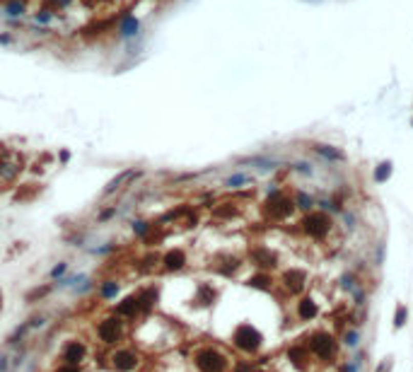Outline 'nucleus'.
<instances>
[{"label":"nucleus","instance_id":"2","mask_svg":"<svg viewBox=\"0 0 413 372\" xmlns=\"http://www.w3.org/2000/svg\"><path fill=\"white\" fill-rule=\"evenodd\" d=\"M235 346L246 350V353H254V350H259V346H261V334L254 329L252 324H242L235 331Z\"/></svg>","mask_w":413,"mask_h":372},{"label":"nucleus","instance_id":"15","mask_svg":"<svg viewBox=\"0 0 413 372\" xmlns=\"http://www.w3.org/2000/svg\"><path fill=\"white\" fill-rule=\"evenodd\" d=\"M5 12H8L10 17H19L25 12V3H22V0H12L8 8H5Z\"/></svg>","mask_w":413,"mask_h":372},{"label":"nucleus","instance_id":"18","mask_svg":"<svg viewBox=\"0 0 413 372\" xmlns=\"http://www.w3.org/2000/svg\"><path fill=\"white\" fill-rule=\"evenodd\" d=\"M116 293H118V285L114 283V280H107V285L101 287V295L104 297H114Z\"/></svg>","mask_w":413,"mask_h":372},{"label":"nucleus","instance_id":"23","mask_svg":"<svg viewBox=\"0 0 413 372\" xmlns=\"http://www.w3.org/2000/svg\"><path fill=\"white\" fill-rule=\"evenodd\" d=\"M56 372H80V367H77V365H63V367H58V370H56Z\"/></svg>","mask_w":413,"mask_h":372},{"label":"nucleus","instance_id":"24","mask_svg":"<svg viewBox=\"0 0 413 372\" xmlns=\"http://www.w3.org/2000/svg\"><path fill=\"white\" fill-rule=\"evenodd\" d=\"M0 44H10V36H8V34H0Z\"/></svg>","mask_w":413,"mask_h":372},{"label":"nucleus","instance_id":"17","mask_svg":"<svg viewBox=\"0 0 413 372\" xmlns=\"http://www.w3.org/2000/svg\"><path fill=\"white\" fill-rule=\"evenodd\" d=\"M317 152L326 155L329 160H341V152H338V150H331L329 145H317Z\"/></svg>","mask_w":413,"mask_h":372},{"label":"nucleus","instance_id":"4","mask_svg":"<svg viewBox=\"0 0 413 372\" xmlns=\"http://www.w3.org/2000/svg\"><path fill=\"white\" fill-rule=\"evenodd\" d=\"M97 334H99V338L104 341V343H118V338H121V321L116 319V317H109V319H104L99 324V329H97Z\"/></svg>","mask_w":413,"mask_h":372},{"label":"nucleus","instance_id":"8","mask_svg":"<svg viewBox=\"0 0 413 372\" xmlns=\"http://www.w3.org/2000/svg\"><path fill=\"white\" fill-rule=\"evenodd\" d=\"M138 29H140V22H138L133 15H128V17H123L121 25H118V36H121V39H131V36L138 34Z\"/></svg>","mask_w":413,"mask_h":372},{"label":"nucleus","instance_id":"13","mask_svg":"<svg viewBox=\"0 0 413 372\" xmlns=\"http://www.w3.org/2000/svg\"><path fill=\"white\" fill-rule=\"evenodd\" d=\"M131 177H133V172H121V174H118L114 181H109V186L104 189V194H114V191H116V189H121V184H123L126 179H131Z\"/></svg>","mask_w":413,"mask_h":372},{"label":"nucleus","instance_id":"12","mask_svg":"<svg viewBox=\"0 0 413 372\" xmlns=\"http://www.w3.org/2000/svg\"><path fill=\"white\" fill-rule=\"evenodd\" d=\"M283 280L287 283V287H290V290H300V287H302L304 276L300 273V271H287L285 276H283Z\"/></svg>","mask_w":413,"mask_h":372},{"label":"nucleus","instance_id":"5","mask_svg":"<svg viewBox=\"0 0 413 372\" xmlns=\"http://www.w3.org/2000/svg\"><path fill=\"white\" fill-rule=\"evenodd\" d=\"M312 350L319 358H331L334 350H336V341L329 336V334H314L312 336Z\"/></svg>","mask_w":413,"mask_h":372},{"label":"nucleus","instance_id":"14","mask_svg":"<svg viewBox=\"0 0 413 372\" xmlns=\"http://www.w3.org/2000/svg\"><path fill=\"white\" fill-rule=\"evenodd\" d=\"M389 174H391V164H389V162H382L380 167L375 169V179H377V181H387Z\"/></svg>","mask_w":413,"mask_h":372},{"label":"nucleus","instance_id":"11","mask_svg":"<svg viewBox=\"0 0 413 372\" xmlns=\"http://www.w3.org/2000/svg\"><path fill=\"white\" fill-rule=\"evenodd\" d=\"M297 314H300V319H314L317 317V304L312 300H302L297 304Z\"/></svg>","mask_w":413,"mask_h":372},{"label":"nucleus","instance_id":"7","mask_svg":"<svg viewBox=\"0 0 413 372\" xmlns=\"http://www.w3.org/2000/svg\"><path fill=\"white\" fill-rule=\"evenodd\" d=\"M85 353H87V350H85V346L80 341H70L66 346V350H63V360H66L68 365H80Z\"/></svg>","mask_w":413,"mask_h":372},{"label":"nucleus","instance_id":"21","mask_svg":"<svg viewBox=\"0 0 413 372\" xmlns=\"http://www.w3.org/2000/svg\"><path fill=\"white\" fill-rule=\"evenodd\" d=\"M358 341H360V334H355V331H350V334L346 336V343H348V346H355Z\"/></svg>","mask_w":413,"mask_h":372},{"label":"nucleus","instance_id":"3","mask_svg":"<svg viewBox=\"0 0 413 372\" xmlns=\"http://www.w3.org/2000/svg\"><path fill=\"white\" fill-rule=\"evenodd\" d=\"M329 228H331V222L324 213H309V215H304V220H302V230L309 237H314V239L324 237L329 232Z\"/></svg>","mask_w":413,"mask_h":372},{"label":"nucleus","instance_id":"10","mask_svg":"<svg viewBox=\"0 0 413 372\" xmlns=\"http://www.w3.org/2000/svg\"><path fill=\"white\" fill-rule=\"evenodd\" d=\"M184 263H186V256H184L181 249H174V252H169L167 256H164V268L167 271H179Z\"/></svg>","mask_w":413,"mask_h":372},{"label":"nucleus","instance_id":"1","mask_svg":"<svg viewBox=\"0 0 413 372\" xmlns=\"http://www.w3.org/2000/svg\"><path fill=\"white\" fill-rule=\"evenodd\" d=\"M196 367L201 372H222L228 367V360H225L222 353L213 350V348H205V350L196 355Z\"/></svg>","mask_w":413,"mask_h":372},{"label":"nucleus","instance_id":"16","mask_svg":"<svg viewBox=\"0 0 413 372\" xmlns=\"http://www.w3.org/2000/svg\"><path fill=\"white\" fill-rule=\"evenodd\" d=\"M249 285H252V287H261V290H269V287H271V278H269V276H254V278L249 280Z\"/></svg>","mask_w":413,"mask_h":372},{"label":"nucleus","instance_id":"20","mask_svg":"<svg viewBox=\"0 0 413 372\" xmlns=\"http://www.w3.org/2000/svg\"><path fill=\"white\" fill-rule=\"evenodd\" d=\"M133 232H138V235H145V232H148V222H143V220L133 222Z\"/></svg>","mask_w":413,"mask_h":372},{"label":"nucleus","instance_id":"22","mask_svg":"<svg viewBox=\"0 0 413 372\" xmlns=\"http://www.w3.org/2000/svg\"><path fill=\"white\" fill-rule=\"evenodd\" d=\"M63 273H66V263H58L56 268L51 271V276H53V278H58V276H63Z\"/></svg>","mask_w":413,"mask_h":372},{"label":"nucleus","instance_id":"19","mask_svg":"<svg viewBox=\"0 0 413 372\" xmlns=\"http://www.w3.org/2000/svg\"><path fill=\"white\" fill-rule=\"evenodd\" d=\"M406 314H408V312H406V307H399V312L394 314V326H404V324H406Z\"/></svg>","mask_w":413,"mask_h":372},{"label":"nucleus","instance_id":"6","mask_svg":"<svg viewBox=\"0 0 413 372\" xmlns=\"http://www.w3.org/2000/svg\"><path fill=\"white\" fill-rule=\"evenodd\" d=\"M111 365L118 372H131L138 365V355L131 353V350H116V353L111 355Z\"/></svg>","mask_w":413,"mask_h":372},{"label":"nucleus","instance_id":"9","mask_svg":"<svg viewBox=\"0 0 413 372\" xmlns=\"http://www.w3.org/2000/svg\"><path fill=\"white\" fill-rule=\"evenodd\" d=\"M138 309H140V297H126V300L116 307V314L118 317H135Z\"/></svg>","mask_w":413,"mask_h":372}]
</instances>
